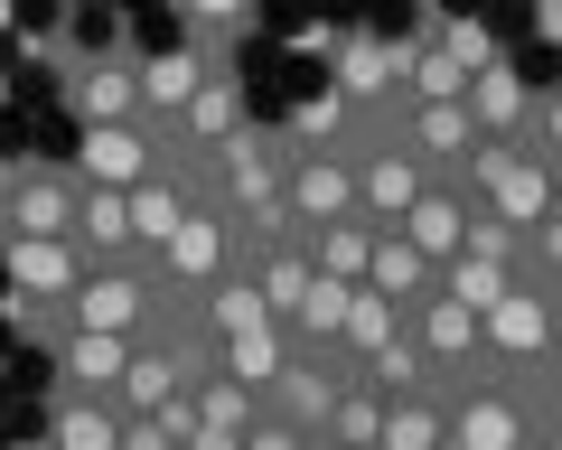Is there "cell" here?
I'll return each instance as SVG.
<instances>
[{
    "label": "cell",
    "instance_id": "cell-1",
    "mask_svg": "<svg viewBox=\"0 0 562 450\" xmlns=\"http://www.w3.org/2000/svg\"><path fill=\"white\" fill-rule=\"evenodd\" d=\"M244 123H254V103H244V76H235V66H206L198 94H188L179 113L150 132V142H160V160H169V169H188V179H198V169L216 160V150L235 142Z\"/></svg>",
    "mask_w": 562,
    "mask_h": 450
},
{
    "label": "cell",
    "instance_id": "cell-2",
    "mask_svg": "<svg viewBox=\"0 0 562 450\" xmlns=\"http://www.w3.org/2000/svg\"><path fill=\"white\" fill-rule=\"evenodd\" d=\"M553 328H562V301H553L543 282H516L506 301H487V310H479V357H487V375L535 385L543 348H553Z\"/></svg>",
    "mask_w": 562,
    "mask_h": 450
},
{
    "label": "cell",
    "instance_id": "cell-3",
    "mask_svg": "<svg viewBox=\"0 0 562 450\" xmlns=\"http://www.w3.org/2000/svg\"><path fill=\"white\" fill-rule=\"evenodd\" d=\"M469 198H479L487 216H506V225H543L562 206V188H553V160H543V150L479 142V150H469Z\"/></svg>",
    "mask_w": 562,
    "mask_h": 450
},
{
    "label": "cell",
    "instance_id": "cell-4",
    "mask_svg": "<svg viewBox=\"0 0 562 450\" xmlns=\"http://www.w3.org/2000/svg\"><path fill=\"white\" fill-rule=\"evenodd\" d=\"M150 272H160L169 291H188V301H198V291H216L225 272H235V216L198 188V198H188V216H179V235L150 254Z\"/></svg>",
    "mask_w": 562,
    "mask_h": 450
},
{
    "label": "cell",
    "instance_id": "cell-5",
    "mask_svg": "<svg viewBox=\"0 0 562 450\" xmlns=\"http://www.w3.org/2000/svg\"><path fill=\"white\" fill-rule=\"evenodd\" d=\"M403 328H413V348L431 357L441 394H450V385H469V375L487 367V357H479V310H469V301H450L441 282H431V291H422L413 310H403Z\"/></svg>",
    "mask_w": 562,
    "mask_h": 450
},
{
    "label": "cell",
    "instance_id": "cell-6",
    "mask_svg": "<svg viewBox=\"0 0 562 450\" xmlns=\"http://www.w3.org/2000/svg\"><path fill=\"white\" fill-rule=\"evenodd\" d=\"M281 216L301 225V235L357 216V169H347V150H301L291 142V160H281Z\"/></svg>",
    "mask_w": 562,
    "mask_h": 450
},
{
    "label": "cell",
    "instance_id": "cell-7",
    "mask_svg": "<svg viewBox=\"0 0 562 450\" xmlns=\"http://www.w3.org/2000/svg\"><path fill=\"white\" fill-rule=\"evenodd\" d=\"M394 142L413 150L431 179H469L479 123H469V103H403V94H394Z\"/></svg>",
    "mask_w": 562,
    "mask_h": 450
},
{
    "label": "cell",
    "instance_id": "cell-8",
    "mask_svg": "<svg viewBox=\"0 0 562 450\" xmlns=\"http://www.w3.org/2000/svg\"><path fill=\"white\" fill-rule=\"evenodd\" d=\"M76 198L85 179L76 169H10V188H0V235H66L76 225Z\"/></svg>",
    "mask_w": 562,
    "mask_h": 450
},
{
    "label": "cell",
    "instance_id": "cell-9",
    "mask_svg": "<svg viewBox=\"0 0 562 450\" xmlns=\"http://www.w3.org/2000/svg\"><path fill=\"white\" fill-rule=\"evenodd\" d=\"M150 169H160L150 123H85V142H76V179L85 188H140Z\"/></svg>",
    "mask_w": 562,
    "mask_h": 450
},
{
    "label": "cell",
    "instance_id": "cell-10",
    "mask_svg": "<svg viewBox=\"0 0 562 450\" xmlns=\"http://www.w3.org/2000/svg\"><path fill=\"white\" fill-rule=\"evenodd\" d=\"M66 113H76V123H140V103H132V47L66 57Z\"/></svg>",
    "mask_w": 562,
    "mask_h": 450
},
{
    "label": "cell",
    "instance_id": "cell-11",
    "mask_svg": "<svg viewBox=\"0 0 562 450\" xmlns=\"http://www.w3.org/2000/svg\"><path fill=\"white\" fill-rule=\"evenodd\" d=\"M66 245H76L85 272L140 263V245H132V188H85V198H76V225H66Z\"/></svg>",
    "mask_w": 562,
    "mask_h": 450
},
{
    "label": "cell",
    "instance_id": "cell-12",
    "mask_svg": "<svg viewBox=\"0 0 562 450\" xmlns=\"http://www.w3.org/2000/svg\"><path fill=\"white\" fill-rule=\"evenodd\" d=\"M0 272H10L20 301H66V291L85 282V263H76L66 235H0Z\"/></svg>",
    "mask_w": 562,
    "mask_h": 450
},
{
    "label": "cell",
    "instance_id": "cell-13",
    "mask_svg": "<svg viewBox=\"0 0 562 450\" xmlns=\"http://www.w3.org/2000/svg\"><path fill=\"white\" fill-rule=\"evenodd\" d=\"M206 66H216V57H198L188 38H179V47H150V57H132V103H140V123L160 132L169 113H179V103L198 94V76H206Z\"/></svg>",
    "mask_w": 562,
    "mask_h": 450
},
{
    "label": "cell",
    "instance_id": "cell-14",
    "mask_svg": "<svg viewBox=\"0 0 562 450\" xmlns=\"http://www.w3.org/2000/svg\"><path fill=\"white\" fill-rule=\"evenodd\" d=\"M47 367H57V394H113L122 367H132V338H113V328H66L57 348H47Z\"/></svg>",
    "mask_w": 562,
    "mask_h": 450
},
{
    "label": "cell",
    "instance_id": "cell-15",
    "mask_svg": "<svg viewBox=\"0 0 562 450\" xmlns=\"http://www.w3.org/2000/svg\"><path fill=\"white\" fill-rule=\"evenodd\" d=\"M394 235H403V245H422V254H431V272H441L450 254H460V235H469V179H431L413 206H403Z\"/></svg>",
    "mask_w": 562,
    "mask_h": 450
},
{
    "label": "cell",
    "instance_id": "cell-16",
    "mask_svg": "<svg viewBox=\"0 0 562 450\" xmlns=\"http://www.w3.org/2000/svg\"><path fill=\"white\" fill-rule=\"evenodd\" d=\"M469 123H479V142H525V113H535V85L516 76L506 57H487L479 76H469Z\"/></svg>",
    "mask_w": 562,
    "mask_h": 450
},
{
    "label": "cell",
    "instance_id": "cell-17",
    "mask_svg": "<svg viewBox=\"0 0 562 450\" xmlns=\"http://www.w3.org/2000/svg\"><path fill=\"white\" fill-rule=\"evenodd\" d=\"M188 198H198V179H188V169H150V179L132 188V245H140V263H150V254L169 245V235H179V216H188Z\"/></svg>",
    "mask_w": 562,
    "mask_h": 450
},
{
    "label": "cell",
    "instance_id": "cell-18",
    "mask_svg": "<svg viewBox=\"0 0 562 450\" xmlns=\"http://www.w3.org/2000/svg\"><path fill=\"white\" fill-rule=\"evenodd\" d=\"M47 450H122L113 394H47Z\"/></svg>",
    "mask_w": 562,
    "mask_h": 450
},
{
    "label": "cell",
    "instance_id": "cell-19",
    "mask_svg": "<svg viewBox=\"0 0 562 450\" xmlns=\"http://www.w3.org/2000/svg\"><path fill=\"white\" fill-rule=\"evenodd\" d=\"M328 85H338L347 103H394V94H403V47H384V38H347V47H338V76H328Z\"/></svg>",
    "mask_w": 562,
    "mask_h": 450
},
{
    "label": "cell",
    "instance_id": "cell-20",
    "mask_svg": "<svg viewBox=\"0 0 562 450\" xmlns=\"http://www.w3.org/2000/svg\"><path fill=\"white\" fill-rule=\"evenodd\" d=\"M441 431H450V394H441V385L384 394V431H375V450H441Z\"/></svg>",
    "mask_w": 562,
    "mask_h": 450
},
{
    "label": "cell",
    "instance_id": "cell-21",
    "mask_svg": "<svg viewBox=\"0 0 562 450\" xmlns=\"http://www.w3.org/2000/svg\"><path fill=\"white\" fill-rule=\"evenodd\" d=\"M366 282H375L384 301H403V310H413L422 291L441 282V272H431V254H422V245H403L394 225H375V254H366Z\"/></svg>",
    "mask_w": 562,
    "mask_h": 450
},
{
    "label": "cell",
    "instance_id": "cell-22",
    "mask_svg": "<svg viewBox=\"0 0 562 450\" xmlns=\"http://www.w3.org/2000/svg\"><path fill=\"white\" fill-rule=\"evenodd\" d=\"M469 76H479V66H460L441 38H413V47H403V103H460Z\"/></svg>",
    "mask_w": 562,
    "mask_h": 450
},
{
    "label": "cell",
    "instance_id": "cell-23",
    "mask_svg": "<svg viewBox=\"0 0 562 450\" xmlns=\"http://www.w3.org/2000/svg\"><path fill=\"white\" fill-rule=\"evenodd\" d=\"M394 328H403V301H384L375 282H357V291H347V319H338V357H347V367H366Z\"/></svg>",
    "mask_w": 562,
    "mask_h": 450
},
{
    "label": "cell",
    "instance_id": "cell-24",
    "mask_svg": "<svg viewBox=\"0 0 562 450\" xmlns=\"http://www.w3.org/2000/svg\"><path fill=\"white\" fill-rule=\"evenodd\" d=\"M179 20H188V47L216 66H235L244 29H254V0H179Z\"/></svg>",
    "mask_w": 562,
    "mask_h": 450
},
{
    "label": "cell",
    "instance_id": "cell-25",
    "mask_svg": "<svg viewBox=\"0 0 562 450\" xmlns=\"http://www.w3.org/2000/svg\"><path fill=\"white\" fill-rule=\"evenodd\" d=\"M375 431H384V394L366 385V375H347L338 404H328V423H319V450H375Z\"/></svg>",
    "mask_w": 562,
    "mask_h": 450
},
{
    "label": "cell",
    "instance_id": "cell-26",
    "mask_svg": "<svg viewBox=\"0 0 562 450\" xmlns=\"http://www.w3.org/2000/svg\"><path fill=\"white\" fill-rule=\"evenodd\" d=\"M301 245H310V263H319V272H338V282H366V254H375V225H366V216H338V225H310Z\"/></svg>",
    "mask_w": 562,
    "mask_h": 450
},
{
    "label": "cell",
    "instance_id": "cell-27",
    "mask_svg": "<svg viewBox=\"0 0 562 450\" xmlns=\"http://www.w3.org/2000/svg\"><path fill=\"white\" fill-rule=\"evenodd\" d=\"M357 375H366V385H375V394H422V385H441V375H431V357L413 348V328H394V338H384V348L366 357Z\"/></svg>",
    "mask_w": 562,
    "mask_h": 450
},
{
    "label": "cell",
    "instance_id": "cell-28",
    "mask_svg": "<svg viewBox=\"0 0 562 450\" xmlns=\"http://www.w3.org/2000/svg\"><path fill=\"white\" fill-rule=\"evenodd\" d=\"M516 282H525V272H516V263H497V254H450V263H441V291H450V301H469V310L506 301Z\"/></svg>",
    "mask_w": 562,
    "mask_h": 450
},
{
    "label": "cell",
    "instance_id": "cell-29",
    "mask_svg": "<svg viewBox=\"0 0 562 450\" xmlns=\"http://www.w3.org/2000/svg\"><path fill=\"white\" fill-rule=\"evenodd\" d=\"M525 150L562 160V85H535V113H525Z\"/></svg>",
    "mask_w": 562,
    "mask_h": 450
},
{
    "label": "cell",
    "instance_id": "cell-30",
    "mask_svg": "<svg viewBox=\"0 0 562 450\" xmlns=\"http://www.w3.org/2000/svg\"><path fill=\"white\" fill-rule=\"evenodd\" d=\"M431 38H441V47H450V57H460V66H487V57H497V38H487L479 20H441V29H431Z\"/></svg>",
    "mask_w": 562,
    "mask_h": 450
},
{
    "label": "cell",
    "instance_id": "cell-31",
    "mask_svg": "<svg viewBox=\"0 0 562 450\" xmlns=\"http://www.w3.org/2000/svg\"><path fill=\"white\" fill-rule=\"evenodd\" d=\"M122 450H179V441L160 431V413H122Z\"/></svg>",
    "mask_w": 562,
    "mask_h": 450
},
{
    "label": "cell",
    "instance_id": "cell-32",
    "mask_svg": "<svg viewBox=\"0 0 562 450\" xmlns=\"http://www.w3.org/2000/svg\"><path fill=\"white\" fill-rule=\"evenodd\" d=\"M535 10H562V0H535Z\"/></svg>",
    "mask_w": 562,
    "mask_h": 450
},
{
    "label": "cell",
    "instance_id": "cell-33",
    "mask_svg": "<svg viewBox=\"0 0 562 450\" xmlns=\"http://www.w3.org/2000/svg\"><path fill=\"white\" fill-rule=\"evenodd\" d=\"M29 450H47V431H38V441H29Z\"/></svg>",
    "mask_w": 562,
    "mask_h": 450
},
{
    "label": "cell",
    "instance_id": "cell-34",
    "mask_svg": "<svg viewBox=\"0 0 562 450\" xmlns=\"http://www.w3.org/2000/svg\"><path fill=\"white\" fill-rule=\"evenodd\" d=\"M553 188H562V160H553Z\"/></svg>",
    "mask_w": 562,
    "mask_h": 450
}]
</instances>
